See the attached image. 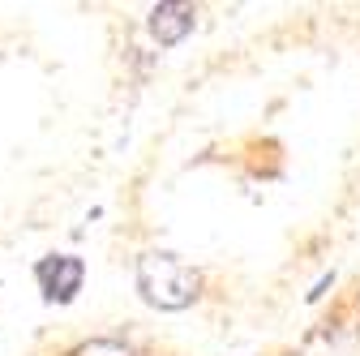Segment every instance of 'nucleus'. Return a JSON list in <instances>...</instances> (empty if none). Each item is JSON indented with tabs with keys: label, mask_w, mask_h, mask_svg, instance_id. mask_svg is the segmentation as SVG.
I'll list each match as a JSON object with an SVG mask.
<instances>
[{
	"label": "nucleus",
	"mask_w": 360,
	"mask_h": 356,
	"mask_svg": "<svg viewBox=\"0 0 360 356\" xmlns=\"http://www.w3.org/2000/svg\"><path fill=\"white\" fill-rule=\"evenodd\" d=\"M198 288H202L198 271L189 262H180L176 253H142L138 258V292H142L146 305L172 314V309L193 305Z\"/></svg>",
	"instance_id": "1"
},
{
	"label": "nucleus",
	"mask_w": 360,
	"mask_h": 356,
	"mask_svg": "<svg viewBox=\"0 0 360 356\" xmlns=\"http://www.w3.org/2000/svg\"><path fill=\"white\" fill-rule=\"evenodd\" d=\"M34 279H39V288H43V300L69 305V300L82 292L86 266H82V258H73V253H52V258H43V262L34 266Z\"/></svg>",
	"instance_id": "2"
},
{
	"label": "nucleus",
	"mask_w": 360,
	"mask_h": 356,
	"mask_svg": "<svg viewBox=\"0 0 360 356\" xmlns=\"http://www.w3.org/2000/svg\"><path fill=\"white\" fill-rule=\"evenodd\" d=\"M193 30V5H180V0H163V5L150 9V34L163 43V48H172V43H180Z\"/></svg>",
	"instance_id": "3"
},
{
	"label": "nucleus",
	"mask_w": 360,
	"mask_h": 356,
	"mask_svg": "<svg viewBox=\"0 0 360 356\" xmlns=\"http://www.w3.org/2000/svg\"><path fill=\"white\" fill-rule=\"evenodd\" d=\"M69 356H133V348L120 343V339H86V343H77Z\"/></svg>",
	"instance_id": "4"
}]
</instances>
